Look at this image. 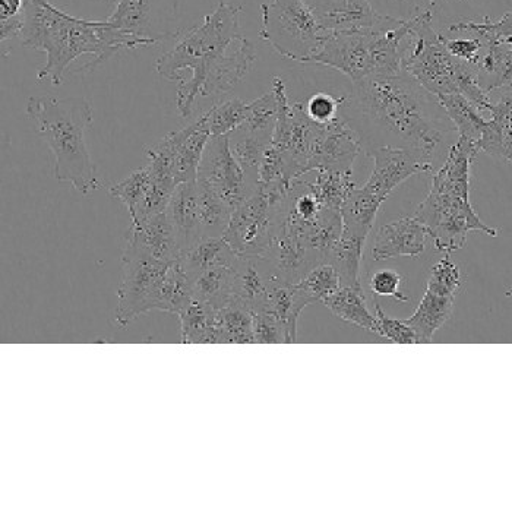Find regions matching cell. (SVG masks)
<instances>
[{
    "mask_svg": "<svg viewBox=\"0 0 512 512\" xmlns=\"http://www.w3.org/2000/svg\"><path fill=\"white\" fill-rule=\"evenodd\" d=\"M197 191L202 237H223L232 220V208L198 180Z\"/></svg>",
    "mask_w": 512,
    "mask_h": 512,
    "instance_id": "cell-33",
    "label": "cell"
},
{
    "mask_svg": "<svg viewBox=\"0 0 512 512\" xmlns=\"http://www.w3.org/2000/svg\"><path fill=\"white\" fill-rule=\"evenodd\" d=\"M25 110L55 156L56 180L71 183L81 195L100 189L103 183L85 142V131L94 120L90 100L82 97H31Z\"/></svg>",
    "mask_w": 512,
    "mask_h": 512,
    "instance_id": "cell-4",
    "label": "cell"
},
{
    "mask_svg": "<svg viewBox=\"0 0 512 512\" xmlns=\"http://www.w3.org/2000/svg\"><path fill=\"white\" fill-rule=\"evenodd\" d=\"M451 33H469L480 40L505 41L512 39V12H507L501 20L493 22L486 17L483 22L460 21L450 25Z\"/></svg>",
    "mask_w": 512,
    "mask_h": 512,
    "instance_id": "cell-40",
    "label": "cell"
},
{
    "mask_svg": "<svg viewBox=\"0 0 512 512\" xmlns=\"http://www.w3.org/2000/svg\"><path fill=\"white\" fill-rule=\"evenodd\" d=\"M252 315H254V343H287L286 330L273 312L262 309Z\"/></svg>",
    "mask_w": 512,
    "mask_h": 512,
    "instance_id": "cell-44",
    "label": "cell"
},
{
    "mask_svg": "<svg viewBox=\"0 0 512 512\" xmlns=\"http://www.w3.org/2000/svg\"><path fill=\"white\" fill-rule=\"evenodd\" d=\"M368 156L374 158V169L363 188L382 202L387 201L407 179L434 170V153L422 148L381 145L369 151Z\"/></svg>",
    "mask_w": 512,
    "mask_h": 512,
    "instance_id": "cell-13",
    "label": "cell"
},
{
    "mask_svg": "<svg viewBox=\"0 0 512 512\" xmlns=\"http://www.w3.org/2000/svg\"><path fill=\"white\" fill-rule=\"evenodd\" d=\"M126 245L166 264L179 261L182 256L178 237L166 211L148 218L138 226H132L126 237Z\"/></svg>",
    "mask_w": 512,
    "mask_h": 512,
    "instance_id": "cell-18",
    "label": "cell"
},
{
    "mask_svg": "<svg viewBox=\"0 0 512 512\" xmlns=\"http://www.w3.org/2000/svg\"><path fill=\"white\" fill-rule=\"evenodd\" d=\"M362 151V142L343 116L322 125L312 145L309 172H353V163Z\"/></svg>",
    "mask_w": 512,
    "mask_h": 512,
    "instance_id": "cell-14",
    "label": "cell"
},
{
    "mask_svg": "<svg viewBox=\"0 0 512 512\" xmlns=\"http://www.w3.org/2000/svg\"><path fill=\"white\" fill-rule=\"evenodd\" d=\"M505 295H507V297H511L512 296V287H511V289L507 290V293H505Z\"/></svg>",
    "mask_w": 512,
    "mask_h": 512,
    "instance_id": "cell-49",
    "label": "cell"
},
{
    "mask_svg": "<svg viewBox=\"0 0 512 512\" xmlns=\"http://www.w3.org/2000/svg\"><path fill=\"white\" fill-rule=\"evenodd\" d=\"M178 316L183 344H221L216 309L194 297L191 305Z\"/></svg>",
    "mask_w": 512,
    "mask_h": 512,
    "instance_id": "cell-29",
    "label": "cell"
},
{
    "mask_svg": "<svg viewBox=\"0 0 512 512\" xmlns=\"http://www.w3.org/2000/svg\"><path fill=\"white\" fill-rule=\"evenodd\" d=\"M404 278L394 270H379L369 281L372 295L379 297H393L398 302H410V297L401 292V284Z\"/></svg>",
    "mask_w": 512,
    "mask_h": 512,
    "instance_id": "cell-45",
    "label": "cell"
},
{
    "mask_svg": "<svg viewBox=\"0 0 512 512\" xmlns=\"http://www.w3.org/2000/svg\"><path fill=\"white\" fill-rule=\"evenodd\" d=\"M256 60L254 44L243 37L233 52L217 60L205 75L199 97L223 96L245 79Z\"/></svg>",
    "mask_w": 512,
    "mask_h": 512,
    "instance_id": "cell-17",
    "label": "cell"
},
{
    "mask_svg": "<svg viewBox=\"0 0 512 512\" xmlns=\"http://www.w3.org/2000/svg\"><path fill=\"white\" fill-rule=\"evenodd\" d=\"M435 99L438 100L439 106L442 107L447 118L453 123L458 137L467 138L479 144L486 123H488V119L480 115L482 110L477 109L472 101L466 99L463 94H442V96L435 97Z\"/></svg>",
    "mask_w": 512,
    "mask_h": 512,
    "instance_id": "cell-30",
    "label": "cell"
},
{
    "mask_svg": "<svg viewBox=\"0 0 512 512\" xmlns=\"http://www.w3.org/2000/svg\"><path fill=\"white\" fill-rule=\"evenodd\" d=\"M271 141L273 139L249 131L245 126H240L229 135L230 151L235 156L237 163L242 166L246 178L255 191L258 188L262 158H264L267 148L270 147Z\"/></svg>",
    "mask_w": 512,
    "mask_h": 512,
    "instance_id": "cell-31",
    "label": "cell"
},
{
    "mask_svg": "<svg viewBox=\"0 0 512 512\" xmlns=\"http://www.w3.org/2000/svg\"><path fill=\"white\" fill-rule=\"evenodd\" d=\"M20 40L27 49L44 52L46 63L37 72V79L50 81L55 87L62 84L66 69L82 55L94 56L78 71L88 74L119 50L142 47L109 22L72 17L49 0H25Z\"/></svg>",
    "mask_w": 512,
    "mask_h": 512,
    "instance_id": "cell-1",
    "label": "cell"
},
{
    "mask_svg": "<svg viewBox=\"0 0 512 512\" xmlns=\"http://www.w3.org/2000/svg\"><path fill=\"white\" fill-rule=\"evenodd\" d=\"M261 12L259 36L283 58L312 62L328 37L305 0H271Z\"/></svg>",
    "mask_w": 512,
    "mask_h": 512,
    "instance_id": "cell-8",
    "label": "cell"
},
{
    "mask_svg": "<svg viewBox=\"0 0 512 512\" xmlns=\"http://www.w3.org/2000/svg\"><path fill=\"white\" fill-rule=\"evenodd\" d=\"M479 153L476 142L458 137L432 178L428 197L414 213L425 226L436 251L442 254L451 255L463 249L472 232L498 236V229L483 223L470 202V169Z\"/></svg>",
    "mask_w": 512,
    "mask_h": 512,
    "instance_id": "cell-3",
    "label": "cell"
},
{
    "mask_svg": "<svg viewBox=\"0 0 512 512\" xmlns=\"http://www.w3.org/2000/svg\"><path fill=\"white\" fill-rule=\"evenodd\" d=\"M384 202L366 188L356 186L341 205L344 235L365 240L374 229L376 214Z\"/></svg>",
    "mask_w": 512,
    "mask_h": 512,
    "instance_id": "cell-24",
    "label": "cell"
},
{
    "mask_svg": "<svg viewBox=\"0 0 512 512\" xmlns=\"http://www.w3.org/2000/svg\"><path fill=\"white\" fill-rule=\"evenodd\" d=\"M416 79L401 72L391 77H368L353 82L352 96L343 107L357 113L365 125L393 139V147L422 148L434 153L451 122L434 115V100Z\"/></svg>",
    "mask_w": 512,
    "mask_h": 512,
    "instance_id": "cell-2",
    "label": "cell"
},
{
    "mask_svg": "<svg viewBox=\"0 0 512 512\" xmlns=\"http://www.w3.org/2000/svg\"><path fill=\"white\" fill-rule=\"evenodd\" d=\"M249 103L240 99L224 101L211 107L207 112L208 129L211 137H226L245 125L248 119Z\"/></svg>",
    "mask_w": 512,
    "mask_h": 512,
    "instance_id": "cell-38",
    "label": "cell"
},
{
    "mask_svg": "<svg viewBox=\"0 0 512 512\" xmlns=\"http://www.w3.org/2000/svg\"><path fill=\"white\" fill-rule=\"evenodd\" d=\"M426 237L428 232L416 217L397 218L379 227L372 246V259L419 258L425 252Z\"/></svg>",
    "mask_w": 512,
    "mask_h": 512,
    "instance_id": "cell-16",
    "label": "cell"
},
{
    "mask_svg": "<svg viewBox=\"0 0 512 512\" xmlns=\"http://www.w3.org/2000/svg\"><path fill=\"white\" fill-rule=\"evenodd\" d=\"M455 297L444 296L426 289L414 314L406 319L416 334L417 344L434 341L435 334L444 327L453 315Z\"/></svg>",
    "mask_w": 512,
    "mask_h": 512,
    "instance_id": "cell-22",
    "label": "cell"
},
{
    "mask_svg": "<svg viewBox=\"0 0 512 512\" xmlns=\"http://www.w3.org/2000/svg\"><path fill=\"white\" fill-rule=\"evenodd\" d=\"M210 138L207 113H204L197 122L189 125L188 135L183 139L176 154L175 166H173L176 185L197 180L199 164Z\"/></svg>",
    "mask_w": 512,
    "mask_h": 512,
    "instance_id": "cell-26",
    "label": "cell"
},
{
    "mask_svg": "<svg viewBox=\"0 0 512 512\" xmlns=\"http://www.w3.org/2000/svg\"><path fill=\"white\" fill-rule=\"evenodd\" d=\"M322 305L343 321L379 335L378 321L375 314L366 306L362 287L341 286L337 292L327 297Z\"/></svg>",
    "mask_w": 512,
    "mask_h": 512,
    "instance_id": "cell-28",
    "label": "cell"
},
{
    "mask_svg": "<svg viewBox=\"0 0 512 512\" xmlns=\"http://www.w3.org/2000/svg\"><path fill=\"white\" fill-rule=\"evenodd\" d=\"M236 261L232 264L216 265L199 274L192 281L195 299L214 309L232 305L235 297Z\"/></svg>",
    "mask_w": 512,
    "mask_h": 512,
    "instance_id": "cell-25",
    "label": "cell"
},
{
    "mask_svg": "<svg viewBox=\"0 0 512 512\" xmlns=\"http://www.w3.org/2000/svg\"><path fill=\"white\" fill-rule=\"evenodd\" d=\"M25 0H0V20L18 17L22 14Z\"/></svg>",
    "mask_w": 512,
    "mask_h": 512,
    "instance_id": "cell-48",
    "label": "cell"
},
{
    "mask_svg": "<svg viewBox=\"0 0 512 512\" xmlns=\"http://www.w3.org/2000/svg\"><path fill=\"white\" fill-rule=\"evenodd\" d=\"M297 293L305 300L306 305L324 302L341 287L340 276L330 262H322L312 268L299 283L295 284Z\"/></svg>",
    "mask_w": 512,
    "mask_h": 512,
    "instance_id": "cell-36",
    "label": "cell"
},
{
    "mask_svg": "<svg viewBox=\"0 0 512 512\" xmlns=\"http://www.w3.org/2000/svg\"><path fill=\"white\" fill-rule=\"evenodd\" d=\"M178 20L179 0H119L106 21L148 47L178 37Z\"/></svg>",
    "mask_w": 512,
    "mask_h": 512,
    "instance_id": "cell-10",
    "label": "cell"
},
{
    "mask_svg": "<svg viewBox=\"0 0 512 512\" xmlns=\"http://www.w3.org/2000/svg\"><path fill=\"white\" fill-rule=\"evenodd\" d=\"M353 172H316L315 182H306L322 207L341 211V205L356 188Z\"/></svg>",
    "mask_w": 512,
    "mask_h": 512,
    "instance_id": "cell-35",
    "label": "cell"
},
{
    "mask_svg": "<svg viewBox=\"0 0 512 512\" xmlns=\"http://www.w3.org/2000/svg\"><path fill=\"white\" fill-rule=\"evenodd\" d=\"M150 188L151 172L148 166H144L135 170L120 182L115 183V185L110 186L109 195L112 198L120 199L123 205L128 208L131 220H135Z\"/></svg>",
    "mask_w": 512,
    "mask_h": 512,
    "instance_id": "cell-37",
    "label": "cell"
},
{
    "mask_svg": "<svg viewBox=\"0 0 512 512\" xmlns=\"http://www.w3.org/2000/svg\"><path fill=\"white\" fill-rule=\"evenodd\" d=\"M192 300H194L192 281L189 280L180 261H176L170 264L166 274L157 284L148 302V312L157 309V311L179 315L191 305Z\"/></svg>",
    "mask_w": 512,
    "mask_h": 512,
    "instance_id": "cell-23",
    "label": "cell"
},
{
    "mask_svg": "<svg viewBox=\"0 0 512 512\" xmlns=\"http://www.w3.org/2000/svg\"><path fill=\"white\" fill-rule=\"evenodd\" d=\"M197 180L223 199L233 211L255 192L230 151L229 135L210 138L199 164Z\"/></svg>",
    "mask_w": 512,
    "mask_h": 512,
    "instance_id": "cell-12",
    "label": "cell"
},
{
    "mask_svg": "<svg viewBox=\"0 0 512 512\" xmlns=\"http://www.w3.org/2000/svg\"><path fill=\"white\" fill-rule=\"evenodd\" d=\"M22 30V14L18 17L8 18V20H0V41L15 39L20 37Z\"/></svg>",
    "mask_w": 512,
    "mask_h": 512,
    "instance_id": "cell-47",
    "label": "cell"
},
{
    "mask_svg": "<svg viewBox=\"0 0 512 512\" xmlns=\"http://www.w3.org/2000/svg\"><path fill=\"white\" fill-rule=\"evenodd\" d=\"M169 267L166 262L157 261L132 246H125L115 315L118 327L128 328L138 316L148 312L150 297Z\"/></svg>",
    "mask_w": 512,
    "mask_h": 512,
    "instance_id": "cell-11",
    "label": "cell"
},
{
    "mask_svg": "<svg viewBox=\"0 0 512 512\" xmlns=\"http://www.w3.org/2000/svg\"><path fill=\"white\" fill-rule=\"evenodd\" d=\"M375 316L378 321L379 335L394 344H417L416 334L406 321L390 318L379 305L375 296Z\"/></svg>",
    "mask_w": 512,
    "mask_h": 512,
    "instance_id": "cell-43",
    "label": "cell"
},
{
    "mask_svg": "<svg viewBox=\"0 0 512 512\" xmlns=\"http://www.w3.org/2000/svg\"><path fill=\"white\" fill-rule=\"evenodd\" d=\"M444 44L454 58L464 60L470 65H476L479 62L483 47H485V43L479 37H473V39H447L444 37Z\"/></svg>",
    "mask_w": 512,
    "mask_h": 512,
    "instance_id": "cell-46",
    "label": "cell"
},
{
    "mask_svg": "<svg viewBox=\"0 0 512 512\" xmlns=\"http://www.w3.org/2000/svg\"><path fill=\"white\" fill-rule=\"evenodd\" d=\"M305 300L297 293L295 284L276 283L271 286L270 296H268V311L280 319L286 330L287 343H296L297 321L306 308Z\"/></svg>",
    "mask_w": 512,
    "mask_h": 512,
    "instance_id": "cell-32",
    "label": "cell"
},
{
    "mask_svg": "<svg viewBox=\"0 0 512 512\" xmlns=\"http://www.w3.org/2000/svg\"><path fill=\"white\" fill-rule=\"evenodd\" d=\"M166 213L178 237L180 251L183 254L202 239L197 180L176 186Z\"/></svg>",
    "mask_w": 512,
    "mask_h": 512,
    "instance_id": "cell-19",
    "label": "cell"
},
{
    "mask_svg": "<svg viewBox=\"0 0 512 512\" xmlns=\"http://www.w3.org/2000/svg\"><path fill=\"white\" fill-rule=\"evenodd\" d=\"M346 103V97L331 96L328 93H316L305 101V112L309 119L314 120L318 125H327L338 118L341 107Z\"/></svg>",
    "mask_w": 512,
    "mask_h": 512,
    "instance_id": "cell-42",
    "label": "cell"
},
{
    "mask_svg": "<svg viewBox=\"0 0 512 512\" xmlns=\"http://www.w3.org/2000/svg\"><path fill=\"white\" fill-rule=\"evenodd\" d=\"M491 119L479 141V150L512 164V91L492 104Z\"/></svg>",
    "mask_w": 512,
    "mask_h": 512,
    "instance_id": "cell-21",
    "label": "cell"
},
{
    "mask_svg": "<svg viewBox=\"0 0 512 512\" xmlns=\"http://www.w3.org/2000/svg\"><path fill=\"white\" fill-rule=\"evenodd\" d=\"M278 118V100L276 91L264 94L249 103L248 119L245 122V128L256 134L264 135L273 139L274 129H276Z\"/></svg>",
    "mask_w": 512,
    "mask_h": 512,
    "instance_id": "cell-39",
    "label": "cell"
},
{
    "mask_svg": "<svg viewBox=\"0 0 512 512\" xmlns=\"http://www.w3.org/2000/svg\"><path fill=\"white\" fill-rule=\"evenodd\" d=\"M327 34L353 33L378 27L387 20L369 0H305Z\"/></svg>",
    "mask_w": 512,
    "mask_h": 512,
    "instance_id": "cell-15",
    "label": "cell"
},
{
    "mask_svg": "<svg viewBox=\"0 0 512 512\" xmlns=\"http://www.w3.org/2000/svg\"><path fill=\"white\" fill-rule=\"evenodd\" d=\"M242 9L220 0L201 25L186 31L172 50L158 58V75L180 84L176 104L182 118L192 115L208 69L243 39L239 24Z\"/></svg>",
    "mask_w": 512,
    "mask_h": 512,
    "instance_id": "cell-5",
    "label": "cell"
},
{
    "mask_svg": "<svg viewBox=\"0 0 512 512\" xmlns=\"http://www.w3.org/2000/svg\"><path fill=\"white\" fill-rule=\"evenodd\" d=\"M412 22L388 17L381 25L353 33L328 34L312 62L330 66L352 79L391 77L403 72L404 50Z\"/></svg>",
    "mask_w": 512,
    "mask_h": 512,
    "instance_id": "cell-7",
    "label": "cell"
},
{
    "mask_svg": "<svg viewBox=\"0 0 512 512\" xmlns=\"http://www.w3.org/2000/svg\"><path fill=\"white\" fill-rule=\"evenodd\" d=\"M461 284H463V278H461L460 268L451 261L450 255H445V258L436 262L431 268L426 289L434 290L444 296L457 297Z\"/></svg>",
    "mask_w": 512,
    "mask_h": 512,
    "instance_id": "cell-41",
    "label": "cell"
},
{
    "mask_svg": "<svg viewBox=\"0 0 512 512\" xmlns=\"http://www.w3.org/2000/svg\"><path fill=\"white\" fill-rule=\"evenodd\" d=\"M292 185H258L232 214L224 239L230 248L245 258H262L270 249L280 220L281 207Z\"/></svg>",
    "mask_w": 512,
    "mask_h": 512,
    "instance_id": "cell-9",
    "label": "cell"
},
{
    "mask_svg": "<svg viewBox=\"0 0 512 512\" xmlns=\"http://www.w3.org/2000/svg\"><path fill=\"white\" fill-rule=\"evenodd\" d=\"M237 256L224 237H202L192 248L183 252L179 261L189 280L194 281L199 274L216 265L232 264Z\"/></svg>",
    "mask_w": 512,
    "mask_h": 512,
    "instance_id": "cell-27",
    "label": "cell"
},
{
    "mask_svg": "<svg viewBox=\"0 0 512 512\" xmlns=\"http://www.w3.org/2000/svg\"><path fill=\"white\" fill-rule=\"evenodd\" d=\"M485 47L476 68L477 84L486 94L512 88V44L483 41Z\"/></svg>",
    "mask_w": 512,
    "mask_h": 512,
    "instance_id": "cell-20",
    "label": "cell"
},
{
    "mask_svg": "<svg viewBox=\"0 0 512 512\" xmlns=\"http://www.w3.org/2000/svg\"><path fill=\"white\" fill-rule=\"evenodd\" d=\"M410 22L412 31L401 62L403 72L416 79L432 96L463 94L477 109L489 112L492 103L477 84L476 68L448 52L444 36L435 31L431 9L414 15Z\"/></svg>",
    "mask_w": 512,
    "mask_h": 512,
    "instance_id": "cell-6",
    "label": "cell"
},
{
    "mask_svg": "<svg viewBox=\"0 0 512 512\" xmlns=\"http://www.w3.org/2000/svg\"><path fill=\"white\" fill-rule=\"evenodd\" d=\"M216 316L221 344L254 343V315L249 309L232 303L216 309Z\"/></svg>",
    "mask_w": 512,
    "mask_h": 512,
    "instance_id": "cell-34",
    "label": "cell"
}]
</instances>
